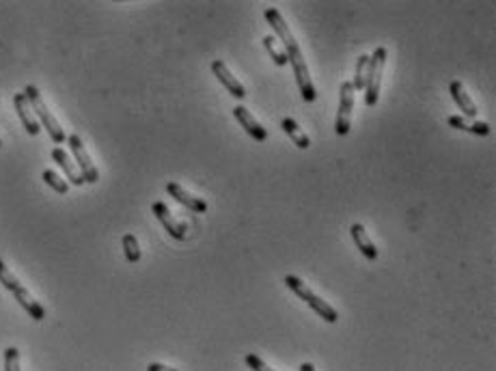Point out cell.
Instances as JSON below:
<instances>
[{
    "label": "cell",
    "mask_w": 496,
    "mask_h": 371,
    "mask_svg": "<svg viewBox=\"0 0 496 371\" xmlns=\"http://www.w3.org/2000/svg\"><path fill=\"white\" fill-rule=\"evenodd\" d=\"M265 20L270 24V28L276 33V37L281 39L283 43V52L285 56H287V63L292 65L294 69V76H296V82H298V88H300V93H303V99L313 104L315 99H318V91H315V86H313V80L309 76V67H307V61H305V56L303 52H300V46H298V41L296 37L292 35L290 31V26L285 24L283 16H281V11L274 9V7H270L265 9Z\"/></svg>",
    "instance_id": "6da1fadb"
},
{
    "label": "cell",
    "mask_w": 496,
    "mask_h": 371,
    "mask_svg": "<svg viewBox=\"0 0 496 371\" xmlns=\"http://www.w3.org/2000/svg\"><path fill=\"white\" fill-rule=\"evenodd\" d=\"M0 283L5 285V289H9L13 296H16V300L20 302V307H22L35 322H41L43 318H46V309H43V307L33 298V296L28 294V289L20 283V280L9 272V268L3 263V259H0Z\"/></svg>",
    "instance_id": "7a4b0ae2"
},
{
    "label": "cell",
    "mask_w": 496,
    "mask_h": 371,
    "mask_svg": "<svg viewBox=\"0 0 496 371\" xmlns=\"http://www.w3.org/2000/svg\"><path fill=\"white\" fill-rule=\"evenodd\" d=\"M24 95H26V99H28V106H31V110H35V115L39 117L41 125L48 130L52 143H54V145H63V143L67 141V136H65L63 128L58 125V121L52 117V112L48 110L46 101H43V97H41V93H39V88L33 86V84H28V86L24 88Z\"/></svg>",
    "instance_id": "3957f363"
},
{
    "label": "cell",
    "mask_w": 496,
    "mask_h": 371,
    "mask_svg": "<svg viewBox=\"0 0 496 371\" xmlns=\"http://www.w3.org/2000/svg\"><path fill=\"white\" fill-rule=\"evenodd\" d=\"M285 285H287L300 300H305L315 313H318L324 322H328V324H335L337 320H339V313L337 311L330 307L326 300H322L320 296H315L307 285H305V280L303 278H298V276H294V274H287L285 276Z\"/></svg>",
    "instance_id": "277c9868"
},
{
    "label": "cell",
    "mask_w": 496,
    "mask_h": 371,
    "mask_svg": "<svg viewBox=\"0 0 496 371\" xmlns=\"http://www.w3.org/2000/svg\"><path fill=\"white\" fill-rule=\"evenodd\" d=\"M386 56H388L386 48H378L373 52V56H369L367 78H365V104L369 108H373L380 97V82H382V71L386 65Z\"/></svg>",
    "instance_id": "5b68a950"
},
{
    "label": "cell",
    "mask_w": 496,
    "mask_h": 371,
    "mask_svg": "<svg viewBox=\"0 0 496 371\" xmlns=\"http://www.w3.org/2000/svg\"><path fill=\"white\" fill-rule=\"evenodd\" d=\"M352 110H354V88L352 82H343L339 91V110H337V121L335 132L339 136H345L352 128Z\"/></svg>",
    "instance_id": "8992f818"
},
{
    "label": "cell",
    "mask_w": 496,
    "mask_h": 371,
    "mask_svg": "<svg viewBox=\"0 0 496 371\" xmlns=\"http://www.w3.org/2000/svg\"><path fill=\"white\" fill-rule=\"evenodd\" d=\"M67 143H69V149H71L73 158H76L78 167H80V175H82L84 184H97L99 173H97L95 165L91 162V156L86 154L84 145H82V139L78 134H71V136H67Z\"/></svg>",
    "instance_id": "52a82bcc"
},
{
    "label": "cell",
    "mask_w": 496,
    "mask_h": 371,
    "mask_svg": "<svg viewBox=\"0 0 496 371\" xmlns=\"http://www.w3.org/2000/svg\"><path fill=\"white\" fill-rule=\"evenodd\" d=\"M212 71H214V76L218 78V82H222V86L227 88V91L235 99H244L246 97V88L235 80V76L229 71V67L224 65L222 61H218V58H216V61H212Z\"/></svg>",
    "instance_id": "ba28073f"
},
{
    "label": "cell",
    "mask_w": 496,
    "mask_h": 371,
    "mask_svg": "<svg viewBox=\"0 0 496 371\" xmlns=\"http://www.w3.org/2000/svg\"><path fill=\"white\" fill-rule=\"evenodd\" d=\"M167 192H169V195H171L177 203H182L184 207H188V210L194 212V214H203V212H207V203H205L201 197L190 195V192H186L182 186L175 184V182H169V184H167Z\"/></svg>",
    "instance_id": "9c48e42d"
},
{
    "label": "cell",
    "mask_w": 496,
    "mask_h": 371,
    "mask_svg": "<svg viewBox=\"0 0 496 371\" xmlns=\"http://www.w3.org/2000/svg\"><path fill=\"white\" fill-rule=\"evenodd\" d=\"M152 210H154L156 218L162 222V227L169 231L171 237H175V240H184V237H186V227L182 225V222H177V220L173 218V214L169 212L167 205H164L162 201H156Z\"/></svg>",
    "instance_id": "30bf717a"
},
{
    "label": "cell",
    "mask_w": 496,
    "mask_h": 371,
    "mask_svg": "<svg viewBox=\"0 0 496 371\" xmlns=\"http://www.w3.org/2000/svg\"><path fill=\"white\" fill-rule=\"evenodd\" d=\"M233 117H235V121L246 130V134L252 136V141H259V143L268 141V130L255 121L252 115L244 106H235L233 108Z\"/></svg>",
    "instance_id": "8fae6325"
},
{
    "label": "cell",
    "mask_w": 496,
    "mask_h": 371,
    "mask_svg": "<svg viewBox=\"0 0 496 371\" xmlns=\"http://www.w3.org/2000/svg\"><path fill=\"white\" fill-rule=\"evenodd\" d=\"M13 104H16L18 117L22 119L26 132H28L31 136H37L41 128H39V121H37V119L33 117V112H31V106H28L26 95H24V93H16V97H13Z\"/></svg>",
    "instance_id": "7c38bea8"
},
{
    "label": "cell",
    "mask_w": 496,
    "mask_h": 371,
    "mask_svg": "<svg viewBox=\"0 0 496 371\" xmlns=\"http://www.w3.org/2000/svg\"><path fill=\"white\" fill-rule=\"evenodd\" d=\"M449 91H451V97H453V101L458 104V108L464 112V117H469V119H475L477 117V106H475V101L469 97V93L464 91V84L460 80H453L449 86Z\"/></svg>",
    "instance_id": "4fadbf2b"
},
{
    "label": "cell",
    "mask_w": 496,
    "mask_h": 371,
    "mask_svg": "<svg viewBox=\"0 0 496 371\" xmlns=\"http://www.w3.org/2000/svg\"><path fill=\"white\" fill-rule=\"evenodd\" d=\"M350 233H352V240H354V244H356V248L360 250V253H363L369 261L378 259V248H375V244L369 240V235H367L363 225H358V222H356V225H352Z\"/></svg>",
    "instance_id": "5bb4252c"
},
{
    "label": "cell",
    "mask_w": 496,
    "mask_h": 371,
    "mask_svg": "<svg viewBox=\"0 0 496 371\" xmlns=\"http://www.w3.org/2000/svg\"><path fill=\"white\" fill-rule=\"evenodd\" d=\"M52 158H54V162L58 167H61L63 171H65V175H67V180L73 184V186H82L84 184V180H82V175L78 173V169H76V165H73L71 162V158L67 156V152L65 149H61V147H54L52 149Z\"/></svg>",
    "instance_id": "9a60e30c"
},
{
    "label": "cell",
    "mask_w": 496,
    "mask_h": 371,
    "mask_svg": "<svg viewBox=\"0 0 496 371\" xmlns=\"http://www.w3.org/2000/svg\"><path fill=\"white\" fill-rule=\"evenodd\" d=\"M281 128H283V132L285 134H287L292 141H294V145L298 147V149H309L311 147V141H309V136L305 134L303 130L298 128V123L294 121V119H290V117H285L283 121H281Z\"/></svg>",
    "instance_id": "2e32d148"
},
{
    "label": "cell",
    "mask_w": 496,
    "mask_h": 371,
    "mask_svg": "<svg viewBox=\"0 0 496 371\" xmlns=\"http://www.w3.org/2000/svg\"><path fill=\"white\" fill-rule=\"evenodd\" d=\"M449 125L451 128H456V130H462V132H471V134H477V136H488L492 128L484 121H477V123H466L462 117L453 115V117H449Z\"/></svg>",
    "instance_id": "e0dca14e"
},
{
    "label": "cell",
    "mask_w": 496,
    "mask_h": 371,
    "mask_svg": "<svg viewBox=\"0 0 496 371\" xmlns=\"http://www.w3.org/2000/svg\"><path fill=\"white\" fill-rule=\"evenodd\" d=\"M123 253H126V259L130 263H139L141 261V248H139L137 235H132V233L123 235Z\"/></svg>",
    "instance_id": "ac0fdd59"
},
{
    "label": "cell",
    "mask_w": 496,
    "mask_h": 371,
    "mask_svg": "<svg viewBox=\"0 0 496 371\" xmlns=\"http://www.w3.org/2000/svg\"><path fill=\"white\" fill-rule=\"evenodd\" d=\"M367 65H369V56H367V54H360L358 61H356V73H354V82H352L354 91H360V88H365Z\"/></svg>",
    "instance_id": "d6986e66"
},
{
    "label": "cell",
    "mask_w": 496,
    "mask_h": 371,
    "mask_svg": "<svg viewBox=\"0 0 496 371\" xmlns=\"http://www.w3.org/2000/svg\"><path fill=\"white\" fill-rule=\"evenodd\" d=\"M263 48L270 52V56H272V61H274L279 67H285V65H287V56H285L283 50H279V46H276V37L265 35V37H263Z\"/></svg>",
    "instance_id": "ffe728a7"
},
{
    "label": "cell",
    "mask_w": 496,
    "mask_h": 371,
    "mask_svg": "<svg viewBox=\"0 0 496 371\" xmlns=\"http://www.w3.org/2000/svg\"><path fill=\"white\" fill-rule=\"evenodd\" d=\"M43 182H46L52 190H56L58 195H67L69 190V184L65 180H61V175H56L54 171H43Z\"/></svg>",
    "instance_id": "44dd1931"
},
{
    "label": "cell",
    "mask_w": 496,
    "mask_h": 371,
    "mask_svg": "<svg viewBox=\"0 0 496 371\" xmlns=\"http://www.w3.org/2000/svg\"><path fill=\"white\" fill-rule=\"evenodd\" d=\"M5 371H20V352L18 348L5 350Z\"/></svg>",
    "instance_id": "7402d4cb"
},
{
    "label": "cell",
    "mask_w": 496,
    "mask_h": 371,
    "mask_svg": "<svg viewBox=\"0 0 496 371\" xmlns=\"http://www.w3.org/2000/svg\"><path fill=\"white\" fill-rule=\"evenodd\" d=\"M244 361H246V365H248L252 371H274V369H270V367L259 359L257 354H246V359H244Z\"/></svg>",
    "instance_id": "603a6c76"
},
{
    "label": "cell",
    "mask_w": 496,
    "mask_h": 371,
    "mask_svg": "<svg viewBox=\"0 0 496 371\" xmlns=\"http://www.w3.org/2000/svg\"><path fill=\"white\" fill-rule=\"evenodd\" d=\"M147 371H177V369L167 367V365H162V363H152V365H147Z\"/></svg>",
    "instance_id": "cb8c5ba5"
},
{
    "label": "cell",
    "mask_w": 496,
    "mask_h": 371,
    "mask_svg": "<svg viewBox=\"0 0 496 371\" xmlns=\"http://www.w3.org/2000/svg\"><path fill=\"white\" fill-rule=\"evenodd\" d=\"M300 371H315V367L311 363H303V365H300Z\"/></svg>",
    "instance_id": "d4e9b609"
},
{
    "label": "cell",
    "mask_w": 496,
    "mask_h": 371,
    "mask_svg": "<svg viewBox=\"0 0 496 371\" xmlns=\"http://www.w3.org/2000/svg\"><path fill=\"white\" fill-rule=\"evenodd\" d=\"M0 147H3V143H0Z\"/></svg>",
    "instance_id": "484cf974"
}]
</instances>
